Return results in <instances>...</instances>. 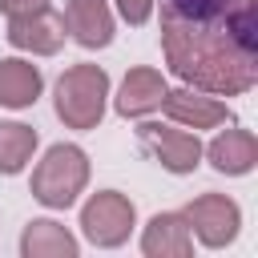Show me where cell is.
<instances>
[{"label": "cell", "instance_id": "obj_16", "mask_svg": "<svg viewBox=\"0 0 258 258\" xmlns=\"http://www.w3.org/2000/svg\"><path fill=\"white\" fill-rule=\"evenodd\" d=\"M32 149H36V129L16 125V121L0 125V173H20Z\"/></svg>", "mask_w": 258, "mask_h": 258}, {"label": "cell", "instance_id": "obj_6", "mask_svg": "<svg viewBox=\"0 0 258 258\" xmlns=\"http://www.w3.org/2000/svg\"><path fill=\"white\" fill-rule=\"evenodd\" d=\"M185 222L194 226V234L206 246H226L238 234V206L226 194H202L198 202H189Z\"/></svg>", "mask_w": 258, "mask_h": 258}, {"label": "cell", "instance_id": "obj_13", "mask_svg": "<svg viewBox=\"0 0 258 258\" xmlns=\"http://www.w3.org/2000/svg\"><path fill=\"white\" fill-rule=\"evenodd\" d=\"M234 8L238 0H161V24H222Z\"/></svg>", "mask_w": 258, "mask_h": 258}, {"label": "cell", "instance_id": "obj_7", "mask_svg": "<svg viewBox=\"0 0 258 258\" xmlns=\"http://www.w3.org/2000/svg\"><path fill=\"white\" fill-rule=\"evenodd\" d=\"M8 40L16 48H28V52H56L64 44V16L48 12V8H36V12H24V16H12L8 20Z\"/></svg>", "mask_w": 258, "mask_h": 258}, {"label": "cell", "instance_id": "obj_11", "mask_svg": "<svg viewBox=\"0 0 258 258\" xmlns=\"http://www.w3.org/2000/svg\"><path fill=\"white\" fill-rule=\"evenodd\" d=\"M161 97H165V81L161 73L153 69H133L121 85V97H117V113L121 117H141V113H153L161 109Z\"/></svg>", "mask_w": 258, "mask_h": 258}, {"label": "cell", "instance_id": "obj_14", "mask_svg": "<svg viewBox=\"0 0 258 258\" xmlns=\"http://www.w3.org/2000/svg\"><path fill=\"white\" fill-rule=\"evenodd\" d=\"M40 93V69L28 60H0V105L24 109Z\"/></svg>", "mask_w": 258, "mask_h": 258}, {"label": "cell", "instance_id": "obj_17", "mask_svg": "<svg viewBox=\"0 0 258 258\" xmlns=\"http://www.w3.org/2000/svg\"><path fill=\"white\" fill-rule=\"evenodd\" d=\"M117 8H121V16H125L129 24H141V20H149L153 0H117Z\"/></svg>", "mask_w": 258, "mask_h": 258}, {"label": "cell", "instance_id": "obj_15", "mask_svg": "<svg viewBox=\"0 0 258 258\" xmlns=\"http://www.w3.org/2000/svg\"><path fill=\"white\" fill-rule=\"evenodd\" d=\"M20 250L28 254V258H73L77 254V242H73V234L64 230V226H56V222H32L28 230H24V242H20Z\"/></svg>", "mask_w": 258, "mask_h": 258}, {"label": "cell", "instance_id": "obj_10", "mask_svg": "<svg viewBox=\"0 0 258 258\" xmlns=\"http://www.w3.org/2000/svg\"><path fill=\"white\" fill-rule=\"evenodd\" d=\"M141 246H145L149 258H185L189 254V222H185V214H157L145 226Z\"/></svg>", "mask_w": 258, "mask_h": 258}, {"label": "cell", "instance_id": "obj_2", "mask_svg": "<svg viewBox=\"0 0 258 258\" xmlns=\"http://www.w3.org/2000/svg\"><path fill=\"white\" fill-rule=\"evenodd\" d=\"M109 77L97 64H73L56 81V113L69 129H93L105 113Z\"/></svg>", "mask_w": 258, "mask_h": 258}, {"label": "cell", "instance_id": "obj_18", "mask_svg": "<svg viewBox=\"0 0 258 258\" xmlns=\"http://www.w3.org/2000/svg\"><path fill=\"white\" fill-rule=\"evenodd\" d=\"M48 0H0V12H8V16H24V12H36V8H44Z\"/></svg>", "mask_w": 258, "mask_h": 258}, {"label": "cell", "instance_id": "obj_4", "mask_svg": "<svg viewBox=\"0 0 258 258\" xmlns=\"http://www.w3.org/2000/svg\"><path fill=\"white\" fill-rule=\"evenodd\" d=\"M81 226L97 246H121L129 238V226H133V202L125 194H113V189L93 194L81 210Z\"/></svg>", "mask_w": 258, "mask_h": 258}, {"label": "cell", "instance_id": "obj_3", "mask_svg": "<svg viewBox=\"0 0 258 258\" xmlns=\"http://www.w3.org/2000/svg\"><path fill=\"white\" fill-rule=\"evenodd\" d=\"M89 181V161L77 145H52L44 153V161L32 169V198L52 206V210H64L77 202V194L85 189Z\"/></svg>", "mask_w": 258, "mask_h": 258}, {"label": "cell", "instance_id": "obj_9", "mask_svg": "<svg viewBox=\"0 0 258 258\" xmlns=\"http://www.w3.org/2000/svg\"><path fill=\"white\" fill-rule=\"evenodd\" d=\"M165 113L177 121V125H189V129H210V125H222L230 121V109L214 97H202V93H189V89H177V93H165L161 97Z\"/></svg>", "mask_w": 258, "mask_h": 258}, {"label": "cell", "instance_id": "obj_1", "mask_svg": "<svg viewBox=\"0 0 258 258\" xmlns=\"http://www.w3.org/2000/svg\"><path fill=\"white\" fill-rule=\"evenodd\" d=\"M169 69L206 93H246L258 77V0H238L222 24H161Z\"/></svg>", "mask_w": 258, "mask_h": 258}, {"label": "cell", "instance_id": "obj_5", "mask_svg": "<svg viewBox=\"0 0 258 258\" xmlns=\"http://www.w3.org/2000/svg\"><path fill=\"white\" fill-rule=\"evenodd\" d=\"M137 141L149 157H157L169 173H189L202 157V141L185 129H169V125H141Z\"/></svg>", "mask_w": 258, "mask_h": 258}, {"label": "cell", "instance_id": "obj_8", "mask_svg": "<svg viewBox=\"0 0 258 258\" xmlns=\"http://www.w3.org/2000/svg\"><path fill=\"white\" fill-rule=\"evenodd\" d=\"M64 28L73 32L77 44L85 48H105L113 40V12L105 0H69L64 8Z\"/></svg>", "mask_w": 258, "mask_h": 258}, {"label": "cell", "instance_id": "obj_12", "mask_svg": "<svg viewBox=\"0 0 258 258\" xmlns=\"http://www.w3.org/2000/svg\"><path fill=\"white\" fill-rule=\"evenodd\" d=\"M206 153H210L214 169H222V173H246V169H254V161H258V141H254V133H246V129H226L222 137L210 141Z\"/></svg>", "mask_w": 258, "mask_h": 258}]
</instances>
